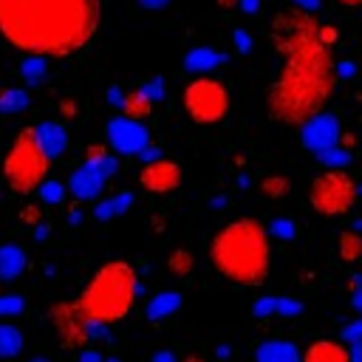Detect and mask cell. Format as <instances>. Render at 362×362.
I'll use <instances>...</instances> for the list:
<instances>
[{"label":"cell","instance_id":"cell-37","mask_svg":"<svg viewBox=\"0 0 362 362\" xmlns=\"http://www.w3.org/2000/svg\"><path fill=\"white\" fill-rule=\"evenodd\" d=\"M257 6H260V0H240V8H243L246 14H252V11H257Z\"/></svg>","mask_w":362,"mask_h":362},{"label":"cell","instance_id":"cell-39","mask_svg":"<svg viewBox=\"0 0 362 362\" xmlns=\"http://www.w3.org/2000/svg\"><path fill=\"white\" fill-rule=\"evenodd\" d=\"M139 3H141L144 8H164L170 0H139Z\"/></svg>","mask_w":362,"mask_h":362},{"label":"cell","instance_id":"cell-27","mask_svg":"<svg viewBox=\"0 0 362 362\" xmlns=\"http://www.w3.org/2000/svg\"><path fill=\"white\" fill-rule=\"evenodd\" d=\"M25 308V300L20 294H0V317H17Z\"/></svg>","mask_w":362,"mask_h":362},{"label":"cell","instance_id":"cell-41","mask_svg":"<svg viewBox=\"0 0 362 362\" xmlns=\"http://www.w3.org/2000/svg\"><path fill=\"white\" fill-rule=\"evenodd\" d=\"M221 8H235V6H240V0H215Z\"/></svg>","mask_w":362,"mask_h":362},{"label":"cell","instance_id":"cell-14","mask_svg":"<svg viewBox=\"0 0 362 362\" xmlns=\"http://www.w3.org/2000/svg\"><path fill=\"white\" fill-rule=\"evenodd\" d=\"M255 362H303L294 342L286 339H266L255 351Z\"/></svg>","mask_w":362,"mask_h":362},{"label":"cell","instance_id":"cell-15","mask_svg":"<svg viewBox=\"0 0 362 362\" xmlns=\"http://www.w3.org/2000/svg\"><path fill=\"white\" fill-rule=\"evenodd\" d=\"M34 127H37V139H40V147L45 150V156L57 158L65 150V144H68L65 127L57 124V122H42V124H34Z\"/></svg>","mask_w":362,"mask_h":362},{"label":"cell","instance_id":"cell-38","mask_svg":"<svg viewBox=\"0 0 362 362\" xmlns=\"http://www.w3.org/2000/svg\"><path fill=\"white\" fill-rule=\"evenodd\" d=\"M291 3H294V6H300V8H305V11H314L320 0H291Z\"/></svg>","mask_w":362,"mask_h":362},{"label":"cell","instance_id":"cell-26","mask_svg":"<svg viewBox=\"0 0 362 362\" xmlns=\"http://www.w3.org/2000/svg\"><path fill=\"white\" fill-rule=\"evenodd\" d=\"M20 74L28 79V82H40L45 76V59L42 57H25L23 65H20Z\"/></svg>","mask_w":362,"mask_h":362},{"label":"cell","instance_id":"cell-35","mask_svg":"<svg viewBox=\"0 0 362 362\" xmlns=\"http://www.w3.org/2000/svg\"><path fill=\"white\" fill-rule=\"evenodd\" d=\"M59 113L68 116V119H74V116H76V102H74V99H62V102H59Z\"/></svg>","mask_w":362,"mask_h":362},{"label":"cell","instance_id":"cell-16","mask_svg":"<svg viewBox=\"0 0 362 362\" xmlns=\"http://www.w3.org/2000/svg\"><path fill=\"white\" fill-rule=\"evenodd\" d=\"M122 113H124L127 119H133V122H144V119L153 113V99H150L141 88L127 90V93H124V102H122Z\"/></svg>","mask_w":362,"mask_h":362},{"label":"cell","instance_id":"cell-12","mask_svg":"<svg viewBox=\"0 0 362 362\" xmlns=\"http://www.w3.org/2000/svg\"><path fill=\"white\" fill-rule=\"evenodd\" d=\"M105 181H107V175H105L96 164H88V161H85L79 170L71 173L68 189H71V195H74L76 201H90V198H96V195L102 192Z\"/></svg>","mask_w":362,"mask_h":362},{"label":"cell","instance_id":"cell-30","mask_svg":"<svg viewBox=\"0 0 362 362\" xmlns=\"http://www.w3.org/2000/svg\"><path fill=\"white\" fill-rule=\"evenodd\" d=\"M107 156H110V153H107V147H105V144H90V147L85 150V161H88V164H96V167H99Z\"/></svg>","mask_w":362,"mask_h":362},{"label":"cell","instance_id":"cell-45","mask_svg":"<svg viewBox=\"0 0 362 362\" xmlns=\"http://www.w3.org/2000/svg\"><path fill=\"white\" fill-rule=\"evenodd\" d=\"M31 362H48V359H31Z\"/></svg>","mask_w":362,"mask_h":362},{"label":"cell","instance_id":"cell-6","mask_svg":"<svg viewBox=\"0 0 362 362\" xmlns=\"http://www.w3.org/2000/svg\"><path fill=\"white\" fill-rule=\"evenodd\" d=\"M308 204L314 212H320L325 218H339V215L351 212V206L356 204L354 175L339 170V167L320 173L308 187Z\"/></svg>","mask_w":362,"mask_h":362},{"label":"cell","instance_id":"cell-32","mask_svg":"<svg viewBox=\"0 0 362 362\" xmlns=\"http://www.w3.org/2000/svg\"><path fill=\"white\" fill-rule=\"evenodd\" d=\"M272 232L274 235H283V238H291L294 235V226H291V221H274L272 223Z\"/></svg>","mask_w":362,"mask_h":362},{"label":"cell","instance_id":"cell-8","mask_svg":"<svg viewBox=\"0 0 362 362\" xmlns=\"http://www.w3.org/2000/svg\"><path fill=\"white\" fill-rule=\"evenodd\" d=\"M48 320L59 337V345L68 348V351H82L90 345V320L85 317V311L79 308V303H68V300H59L51 305L48 311Z\"/></svg>","mask_w":362,"mask_h":362},{"label":"cell","instance_id":"cell-28","mask_svg":"<svg viewBox=\"0 0 362 362\" xmlns=\"http://www.w3.org/2000/svg\"><path fill=\"white\" fill-rule=\"evenodd\" d=\"M62 195H65V189H62L59 181H45V184L40 187V198H42L45 204H62Z\"/></svg>","mask_w":362,"mask_h":362},{"label":"cell","instance_id":"cell-19","mask_svg":"<svg viewBox=\"0 0 362 362\" xmlns=\"http://www.w3.org/2000/svg\"><path fill=\"white\" fill-rule=\"evenodd\" d=\"M221 62H223V54H218V51H212V48H195V51H189L187 59H184L187 71H209V68H215V65H221Z\"/></svg>","mask_w":362,"mask_h":362},{"label":"cell","instance_id":"cell-31","mask_svg":"<svg viewBox=\"0 0 362 362\" xmlns=\"http://www.w3.org/2000/svg\"><path fill=\"white\" fill-rule=\"evenodd\" d=\"M20 221H25V223H31V226H40V206H37V204L23 206V209H20Z\"/></svg>","mask_w":362,"mask_h":362},{"label":"cell","instance_id":"cell-20","mask_svg":"<svg viewBox=\"0 0 362 362\" xmlns=\"http://www.w3.org/2000/svg\"><path fill=\"white\" fill-rule=\"evenodd\" d=\"M20 351H23V331L17 325H11V322H3L0 325V356L11 359Z\"/></svg>","mask_w":362,"mask_h":362},{"label":"cell","instance_id":"cell-11","mask_svg":"<svg viewBox=\"0 0 362 362\" xmlns=\"http://www.w3.org/2000/svg\"><path fill=\"white\" fill-rule=\"evenodd\" d=\"M339 122L331 116V113H317L314 119H308L303 124V144L314 153H322V150H331V147H339Z\"/></svg>","mask_w":362,"mask_h":362},{"label":"cell","instance_id":"cell-21","mask_svg":"<svg viewBox=\"0 0 362 362\" xmlns=\"http://www.w3.org/2000/svg\"><path fill=\"white\" fill-rule=\"evenodd\" d=\"M130 201H133V195H130L127 189H122V192H116L113 198L102 201V204L93 209V215H96L99 221H107V218H113V215H122V212L130 206Z\"/></svg>","mask_w":362,"mask_h":362},{"label":"cell","instance_id":"cell-3","mask_svg":"<svg viewBox=\"0 0 362 362\" xmlns=\"http://www.w3.org/2000/svg\"><path fill=\"white\" fill-rule=\"evenodd\" d=\"M209 260L221 277L235 286L257 288L269 277L272 243L269 229L257 218H235L209 240Z\"/></svg>","mask_w":362,"mask_h":362},{"label":"cell","instance_id":"cell-5","mask_svg":"<svg viewBox=\"0 0 362 362\" xmlns=\"http://www.w3.org/2000/svg\"><path fill=\"white\" fill-rule=\"evenodd\" d=\"M48 170H51V158L40 147L37 127H23L3 158V175L8 181V189L17 195L40 192Z\"/></svg>","mask_w":362,"mask_h":362},{"label":"cell","instance_id":"cell-24","mask_svg":"<svg viewBox=\"0 0 362 362\" xmlns=\"http://www.w3.org/2000/svg\"><path fill=\"white\" fill-rule=\"evenodd\" d=\"M192 266H195V257H192L189 249H173V252L167 255V269H170L173 274H178V277H187V274L192 272Z\"/></svg>","mask_w":362,"mask_h":362},{"label":"cell","instance_id":"cell-1","mask_svg":"<svg viewBox=\"0 0 362 362\" xmlns=\"http://www.w3.org/2000/svg\"><path fill=\"white\" fill-rule=\"evenodd\" d=\"M269 40L280 54V71L266 93V110L274 122L303 127L322 113L337 88V62L331 45L320 40V23L300 6L280 8L272 17Z\"/></svg>","mask_w":362,"mask_h":362},{"label":"cell","instance_id":"cell-10","mask_svg":"<svg viewBox=\"0 0 362 362\" xmlns=\"http://www.w3.org/2000/svg\"><path fill=\"white\" fill-rule=\"evenodd\" d=\"M107 141L113 144V150L133 156V153H141L150 144V136L141 127V122H133L127 116H119V119L107 122Z\"/></svg>","mask_w":362,"mask_h":362},{"label":"cell","instance_id":"cell-36","mask_svg":"<svg viewBox=\"0 0 362 362\" xmlns=\"http://www.w3.org/2000/svg\"><path fill=\"white\" fill-rule=\"evenodd\" d=\"M235 42H238V51H249V37L243 31H235Z\"/></svg>","mask_w":362,"mask_h":362},{"label":"cell","instance_id":"cell-23","mask_svg":"<svg viewBox=\"0 0 362 362\" xmlns=\"http://www.w3.org/2000/svg\"><path fill=\"white\" fill-rule=\"evenodd\" d=\"M28 107V93L23 88H6L0 93V113H20Z\"/></svg>","mask_w":362,"mask_h":362},{"label":"cell","instance_id":"cell-4","mask_svg":"<svg viewBox=\"0 0 362 362\" xmlns=\"http://www.w3.org/2000/svg\"><path fill=\"white\" fill-rule=\"evenodd\" d=\"M136 294H139L136 269L127 260H107L88 280V286L82 288L76 303L90 322L113 325L130 314Z\"/></svg>","mask_w":362,"mask_h":362},{"label":"cell","instance_id":"cell-42","mask_svg":"<svg viewBox=\"0 0 362 362\" xmlns=\"http://www.w3.org/2000/svg\"><path fill=\"white\" fill-rule=\"evenodd\" d=\"M339 6H345V8H356V6H362V0H337Z\"/></svg>","mask_w":362,"mask_h":362},{"label":"cell","instance_id":"cell-43","mask_svg":"<svg viewBox=\"0 0 362 362\" xmlns=\"http://www.w3.org/2000/svg\"><path fill=\"white\" fill-rule=\"evenodd\" d=\"M184 362H204V359H198V356H189V359H184Z\"/></svg>","mask_w":362,"mask_h":362},{"label":"cell","instance_id":"cell-33","mask_svg":"<svg viewBox=\"0 0 362 362\" xmlns=\"http://www.w3.org/2000/svg\"><path fill=\"white\" fill-rule=\"evenodd\" d=\"M76 362H102V356H99V351L96 348H82L79 354H76Z\"/></svg>","mask_w":362,"mask_h":362},{"label":"cell","instance_id":"cell-7","mask_svg":"<svg viewBox=\"0 0 362 362\" xmlns=\"http://www.w3.org/2000/svg\"><path fill=\"white\" fill-rule=\"evenodd\" d=\"M184 110L195 124H218L229 113V90L212 76H198L184 88Z\"/></svg>","mask_w":362,"mask_h":362},{"label":"cell","instance_id":"cell-17","mask_svg":"<svg viewBox=\"0 0 362 362\" xmlns=\"http://www.w3.org/2000/svg\"><path fill=\"white\" fill-rule=\"evenodd\" d=\"M25 269V252L14 243L0 246V280H14Z\"/></svg>","mask_w":362,"mask_h":362},{"label":"cell","instance_id":"cell-34","mask_svg":"<svg viewBox=\"0 0 362 362\" xmlns=\"http://www.w3.org/2000/svg\"><path fill=\"white\" fill-rule=\"evenodd\" d=\"M320 40H322L325 45H334V42H337V28H331V25H320Z\"/></svg>","mask_w":362,"mask_h":362},{"label":"cell","instance_id":"cell-22","mask_svg":"<svg viewBox=\"0 0 362 362\" xmlns=\"http://www.w3.org/2000/svg\"><path fill=\"white\" fill-rule=\"evenodd\" d=\"M339 257L345 263H354V260L362 257V235L356 229H345L339 235Z\"/></svg>","mask_w":362,"mask_h":362},{"label":"cell","instance_id":"cell-2","mask_svg":"<svg viewBox=\"0 0 362 362\" xmlns=\"http://www.w3.org/2000/svg\"><path fill=\"white\" fill-rule=\"evenodd\" d=\"M96 25V0H0V37L25 57H74L93 40Z\"/></svg>","mask_w":362,"mask_h":362},{"label":"cell","instance_id":"cell-25","mask_svg":"<svg viewBox=\"0 0 362 362\" xmlns=\"http://www.w3.org/2000/svg\"><path fill=\"white\" fill-rule=\"evenodd\" d=\"M288 189H291V184H288L286 175H266V178L260 181V192H263L266 198H272V201L288 195Z\"/></svg>","mask_w":362,"mask_h":362},{"label":"cell","instance_id":"cell-29","mask_svg":"<svg viewBox=\"0 0 362 362\" xmlns=\"http://www.w3.org/2000/svg\"><path fill=\"white\" fill-rule=\"evenodd\" d=\"M139 88H141L153 102L164 96V79H161V76H153V79H147V82H144V85H139Z\"/></svg>","mask_w":362,"mask_h":362},{"label":"cell","instance_id":"cell-44","mask_svg":"<svg viewBox=\"0 0 362 362\" xmlns=\"http://www.w3.org/2000/svg\"><path fill=\"white\" fill-rule=\"evenodd\" d=\"M105 362H122V359H116V356H110V359H105Z\"/></svg>","mask_w":362,"mask_h":362},{"label":"cell","instance_id":"cell-40","mask_svg":"<svg viewBox=\"0 0 362 362\" xmlns=\"http://www.w3.org/2000/svg\"><path fill=\"white\" fill-rule=\"evenodd\" d=\"M153 362H175V356H173L170 351H161V354L153 356Z\"/></svg>","mask_w":362,"mask_h":362},{"label":"cell","instance_id":"cell-18","mask_svg":"<svg viewBox=\"0 0 362 362\" xmlns=\"http://www.w3.org/2000/svg\"><path fill=\"white\" fill-rule=\"evenodd\" d=\"M181 305V294L178 291H161V294H156L150 303H147V308H144V314H147V320H164V317H170L175 308Z\"/></svg>","mask_w":362,"mask_h":362},{"label":"cell","instance_id":"cell-13","mask_svg":"<svg viewBox=\"0 0 362 362\" xmlns=\"http://www.w3.org/2000/svg\"><path fill=\"white\" fill-rule=\"evenodd\" d=\"M303 362H354V354L339 339H314L305 348Z\"/></svg>","mask_w":362,"mask_h":362},{"label":"cell","instance_id":"cell-9","mask_svg":"<svg viewBox=\"0 0 362 362\" xmlns=\"http://www.w3.org/2000/svg\"><path fill=\"white\" fill-rule=\"evenodd\" d=\"M181 184V167L170 158H156V161H147L139 173V187L144 192H153V195H164V192H173L175 187Z\"/></svg>","mask_w":362,"mask_h":362}]
</instances>
